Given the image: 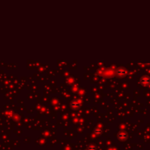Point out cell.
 I'll return each instance as SVG.
<instances>
[{"label": "cell", "instance_id": "cell-1", "mask_svg": "<svg viewBox=\"0 0 150 150\" xmlns=\"http://www.w3.org/2000/svg\"><path fill=\"white\" fill-rule=\"evenodd\" d=\"M141 83L144 85V86H147L150 84V78L147 75H144L141 78Z\"/></svg>", "mask_w": 150, "mask_h": 150}, {"label": "cell", "instance_id": "cell-2", "mask_svg": "<svg viewBox=\"0 0 150 150\" xmlns=\"http://www.w3.org/2000/svg\"><path fill=\"white\" fill-rule=\"evenodd\" d=\"M118 137L119 139H121V140H125L127 138V134L126 132L125 131H120L119 134H118Z\"/></svg>", "mask_w": 150, "mask_h": 150}, {"label": "cell", "instance_id": "cell-3", "mask_svg": "<svg viewBox=\"0 0 150 150\" xmlns=\"http://www.w3.org/2000/svg\"><path fill=\"white\" fill-rule=\"evenodd\" d=\"M71 107L73 109H78L80 107V103L77 100H73L71 102Z\"/></svg>", "mask_w": 150, "mask_h": 150}, {"label": "cell", "instance_id": "cell-4", "mask_svg": "<svg viewBox=\"0 0 150 150\" xmlns=\"http://www.w3.org/2000/svg\"><path fill=\"white\" fill-rule=\"evenodd\" d=\"M116 73H117V75H119V76H123V75H125L126 74V70L124 68H119V69L117 70V71H116Z\"/></svg>", "mask_w": 150, "mask_h": 150}, {"label": "cell", "instance_id": "cell-5", "mask_svg": "<svg viewBox=\"0 0 150 150\" xmlns=\"http://www.w3.org/2000/svg\"><path fill=\"white\" fill-rule=\"evenodd\" d=\"M88 148H89V149H90V150H95L96 149H97V147H96V146H95V145H90Z\"/></svg>", "mask_w": 150, "mask_h": 150}, {"label": "cell", "instance_id": "cell-6", "mask_svg": "<svg viewBox=\"0 0 150 150\" xmlns=\"http://www.w3.org/2000/svg\"><path fill=\"white\" fill-rule=\"evenodd\" d=\"M94 132L96 133H98V134H100V133H102V130H98L95 129V130H94Z\"/></svg>", "mask_w": 150, "mask_h": 150}]
</instances>
